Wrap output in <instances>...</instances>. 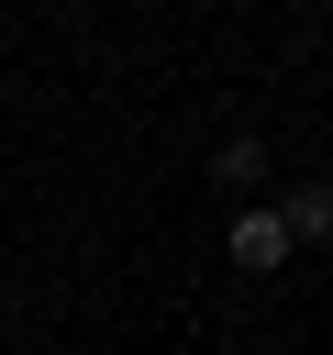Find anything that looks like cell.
Listing matches in <instances>:
<instances>
[{"label": "cell", "instance_id": "2", "mask_svg": "<svg viewBox=\"0 0 333 355\" xmlns=\"http://www.w3.org/2000/svg\"><path fill=\"white\" fill-rule=\"evenodd\" d=\"M278 211H289V233H300V244H322V233H333V178H300Z\"/></svg>", "mask_w": 333, "mask_h": 355}, {"label": "cell", "instance_id": "1", "mask_svg": "<svg viewBox=\"0 0 333 355\" xmlns=\"http://www.w3.org/2000/svg\"><path fill=\"white\" fill-rule=\"evenodd\" d=\"M289 244H300V233H289V211H266V200H244V211H233V266H255V277H266V266H289Z\"/></svg>", "mask_w": 333, "mask_h": 355}, {"label": "cell", "instance_id": "3", "mask_svg": "<svg viewBox=\"0 0 333 355\" xmlns=\"http://www.w3.org/2000/svg\"><path fill=\"white\" fill-rule=\"evenodd\" d=\"M211 178H233V189H255V178H266V144H255V133H233V144L211 155Z\"/></svg>", "mask_w": 333, "mask_h": 355}]
</instances>
